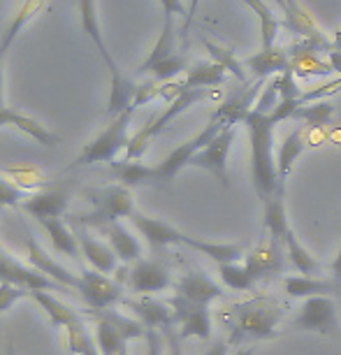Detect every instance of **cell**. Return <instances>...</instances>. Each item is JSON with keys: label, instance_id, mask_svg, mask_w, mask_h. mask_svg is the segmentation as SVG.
Segmentation results:
<instances>
[{"label": "cell", "instance_id": "6da1fadb", "mask_svg": "<svg viewBox=\"0 0 341 355\" xmlns=\"http://www.w3.org/2000/svg\"><path fill=\"white\" fill-rule=\"evenodd\" d=\"M283 306L270 297H251L246 302L230 304L223 309V320L230 325V348L244 346L246 341L270 339L277 334V327L283 320Z\"/></svg>", "mask_w": 341, "mask_h": 355}, {"label": "cell", "instance_id": "7a4b0ae2", "mask_svg": "<svg viewBox=\"0 0 341 355\" xmlns=\"http://www.w3.org/2000/svg\"><path fill=\"white\" fill-rule=\"evenodd\" d=\"M249 128V142H251V179L253 189L258 198L267 202L272 196L286 191V184H281L277 172V156H274V119L270 114L249 112L244 119Z\"/></svg>", "mask_w": 341, "mask_h": 355}, {"label": "cell", "instance_id": "3957f363", "mask_svg": "<svg viewBox=\"0 0 341 355\" xmlns=\"http://www.w3.org/2000/svg\"><path fill=\"white\" fill-rule=\"evenodd\" d=\"M137 105L128 107L125 112H121L119 116H114L110 125L100 132V135L89 142L82 149V153L75 158L72 167H82V165H96V163H114L116 153L121 149H128L130 144V137H128V130H130V121H132V114H135Z\"/></svg>", "mask_w": 341, "mask_h": 355}, {"label": "cell", "instance_id": "277c9868", "mask_svg": "<svg viewBox=\"0 0 341 355\" xmlns=\"http://www.w3.org/2000/svg\"><path fill=\"white\" fill-rule=\"evenodd\" d=\"M211 96H213V89H184L179 96H175L170 100V105H167L156 119H151V121L146 123L135 137H130V144H128V149H125V160H139L144 156V151H146V146H149L151 139L158 137L167 125L175 121L179 114H184L189 107H193L204 98H211Z\"/></svg>", "mask_w": 341, "mask_h": 355}, {"label": "cell", "instance_id": "5b68a950", "mask_svg": "<svg viewBox=\"0 0 341 355\" xmlns=\"http://www.w3.org/2000/svg\"><path fill=\"white\" fill-rule=\"evenodd\" d=\"M220 130H223V125H220L216 119H209V123H207L195 137L189 139V142H184V144H179L177 149L167 153V156L160 160L158 165H153V184L172 182V179H175L177 174L184 170V167L191 165L193 156H195L198 151H202Z\"/></svg>", "mask_w": 341, "mask_h": 355}, {"label": "cell", "instance_id": "8992f818", "mask_svg": "<svg viewBox=\"0 0 341 355\" xmlns=\"http://www.w3.org/2000/svg\"><path fill=\"white\" fill-rule=\"evenodd\" d=\"M135 200L128 186H107L96 198V209L84 216H77L82 225L105 227L110 223H119L121 218H130L135 214Z\"/></svg>", "mask_w": 341, "mask_h": 355}, {"label": "cell", "instance_id": "52a82bcc", "mask_svg": "<svg viewBox=\"0 0 341 355\" xmlns=\"http://www.w3.org/2000/svg\"><path fill=\"white\" fill-rule=\"evenodd\" d=\"M237 135V125L232 128H223L202 151L193 156L189 167H200V170L209 172L223 189H230V177H227V156H230L232 142Z\"/></svg>", "mask_w": 341, "mask_h": 355}, {"label": "cell", "instance_id": "ba28073f", "mask_svg": "<svg viewBox=\"0 0 341 355\" xmlns=\"http://www.w3.org/2000/svg\"><path fill=\"white\" fill-rule=\"evenodd\" d=\"M77 293L84 297V302L91 311L112 309L114 304L123 300V286L121 284H116L114 279L105 277V274H100V272H93V270L79 272Z\"/></svg>", "mask_w": 341, "mask_h": 355}, {"label": "cell", "instance_id": "9c48e42d", "mask_svg": "<svg viewBox=\"0 0 341 355\" xmlns=\"http://www.w3.org/2000/svg\"><path fill=\"white\" fill-rule=\"evenodd\" d=\"M295 330L304 332H318V334H337L339 330V318H337V306H334L332 297L320 295V297H309L304 300L302 309L290 323Z\"/></svg>", "mask_w": 341, "mask_h": 355}, {"label": "cell", "instance_id": "30bf717a", "mask_svg": "<svg viewBox=\"0 0 341 355\" xmlns=\"http://www.w3.org/2000/svg\"><path fill=\"white\" fill-rule=\"evenodd\" d=\"M172 306V313H175V325L179 327V337L189 339H209L211 337V316H209V306L204 304H195L189 302V300L175 297L167 302Z\"/></svg>", "mask_w": 341, "mask_h": 355}, {"label": "cell", "instance_id": "8fae6325", "mask_svg": "<svg viewBox=\"0 0 341 355\" xmlns=\"http://www.w3.org/2000/svg\"><path fill=\"white\" fill-rule=\"evenodd\" d=\"M283 253H286V244L279 242V239L272 237V234H267V237H263L256 244V249L246 256L244 265L258 284L260 279H270L274 274L283 272V267H286Z\"/></svg>", "mask_w": 341, "mask_h": 355}, {"label": "cell", "instance_id": "7c38bea8", "mask_svg": "<svg viewBox=\"0 0 341 355\" xmlns=\"http://www.w3.org/2000/svg\"><path fill=\"white\" fill-rule=\"evenodd\" d=\"M125 284H128L132 293L139 295L163 293L167 288H172V274L163 263H156V260H137L128 270V281Z\"/></svg>", "mask_w": 341, "mask_h": 355}, {"label": "cell", "instance_id": "4fadbf2b", "mask_svg": "<svg viewBox=\"0 0 341 355\" xmlns=\"http://www.w3.org/2000/svg\"><path fill=\"white\" fill-rule=\"evenodd\" d=\"M26 251H28V263L33 270L44 274L46 279L56 281V284L65 288V291H77L79 288V274H72L65 270L63 265H58L56 260L40 246L37 239H33L30 232H28V237H26Z\"/></svg>", "mask_w": 341, "mask_h": 355}, {"label": "cell", "instance_id": "5bb4252c", "mask_svg": "<svg viewBox=\"0 0 341 355\" xmlns=\"http://www.w3.org/2000/svg\"><path fill=\"white\" fill-rule=\"evenodd\" d=\"M130 220H132V225L137 227V232L142 234L151 246H156V249H163V246H170V244L186 246V242H189V234H184L182 230H177L175 225L165 223V220H160V218H151V216H146V214L135 211L130 216Z\"/></svg>", "mask_w": 341, "mask_h": 355}, {"label": "cell", "instance_id": "9a60e30c", "mask_svg": "<svg viewBox=\"0 0 341 355\" xmlns=\"http://www.w3.org/2000/svg\"><path fill=\"white\" fill-rule=\"evenodd\" d=\"M79 19H82V31L91 37V42L96 44V49L100 51V56H103L107 70H110L112 82L123 79L125 75L119 70L116 61L112 58V53H110V49H107V44H105L103 31H100V21H98V3H96V0H79Z\"/></svg>", "mask_w": 341, "mask_h": 355}, {"label": "cell", "instance_id": "2e32d148", "mask_svg": "<svg viewBox=\"0 0 341 355\" xmlns=\"http://www.w3.org/2000/svg\"><path fill=\"white\" fill-rule=\"evenodd\" d=\"M125 306L135 311L137 320L146 330L165 332V330H170V327H175L172 306L167 302H160V300L149 297V295H144V297H139V300H125Z\"/></svg>", "mask_w": 341, "mask_h": 355}, {"label": "cell", "instance_id": "e0dca14e", "mask_svg": "<svg viewBox=\"0 0 341 355\" xmlns=\"http://www.w3.org/2000/svg\"><path fill=\"white\" fill-rule=\"evenodd\" d=\"M175 291H177L175 295H179V297L189 300V302H195V304H204V306H209L213 300L223 297V288L213 279L207 277L204 272L184 274L175 284Z\"/></svg>", "mask_w": 341, "mask_h": 355}, {"label": "cell", "instance_id": "ac0fdd59", "mask_svg": "<svg viewBox=\"0 0 341 355\" xmlns=\"http://www.w3.org/2000/svg\"><path fill=\"white\" fill-rule=\"evenodd\" d=\"M265 82H258L249 86V89L239 91V93H232L230 98L225 100L223 105L216 107V112L211 114V119H216V121L223 125V128H232V125L242 123L246 116H249V112H253V100L260 93V86Z\"/></svg>", "mask_w": 341, "mask_h": 355}, {"label": "cell", "instance_id": "d6986e66", "mask_svg": "<svg viewBox=\"0 0 341 355\" xmlns=\"http://www.w3.org/2000/svg\"><path fill=\"white\" fill-rule=\"evenodd\" d=\"M19 209L24 214L40 218H61L63 211L68 209V191L65 189H51V191H40L33 196H26V200L19 205Z\"/></svg>", "mask_w": 341, "mask_h": 355}, {"label": "cell", "instance_id": "ffe728a7", "mask_svg": "<svg viewBox=\"0 0 341 355\" xmlns=\"http://www.w3.org/2000/svg\"><path fill=\"white\" fill-rule=\"evenodd\" d=\"M288 56H290V70L295 77H302V79L327 77L330 72H334L330 61H323V58L318 56L316 46H311L309 42H304V40L290 46Z\"/></svg>", "mask_w": 341, "mask_h": 355}, {"label": "cell", "instance_id": "44dd1931", "mask_svg": "<svg viewBox=\"0 0 341 355\" xmlns=\"http://www.w3.org/2000/svg\"><path fill=\"white\" fill-rule=\"evenodd\" d=\"M77 242H79V251H82V258L91 265L93 272H100V274H105V277H110V274L116 270L119 258H116V253L112 251V246H107L105 242H98V239L91 237L84 227L77 232Z\"/></svg>", "mask_w": 341, "mask_h": 355}, {"label": "cell", "instance_id": "7402d4cb", "mask_svg": "<svg viewBox=\"0 0 341 355\" xmlns=\"http://www.w3.org/2000/svg\"><path fill=\"white\" fill-rule=\"evenodd\" d=\"M244 65L253 72V77L258 82H265L267 77L281 75V72L290 70V56L288 49H281V46H270V49H260L244 61Z\"/></svg>", "mask_w": 341, "mask_h": 355}, {"label": "cell", "instance_id": "603a6c76", "mask_svg": "<svg viewBox=\"0 0 341 355\" xmlns=\"http://www.w3.org/2000/svg\"><path fill=\"white\" fill-rule=\"evenodd\" d=\"M8 125L24 132V135H28L42 146H53L58 142V137L46 130L44 125H40L33 116H26V114L12 110V107H0V128H8Z\"/></svg>", "mask_w": 341, "mask_h": 355}, {"label": "cell", "instance_id": "cb8c5ba5", "mask_svg": "<svg viewBox=\"0 0 341 355\" xmlns=\"http://www.w3.org/2000/svg\"><path fill=\"white\" fill-rule=\"evenodd\" d=\"M100 230L105 232L107 242H110L112 251L116 253L119 260H123V263H137V260H142V244L137 242V237L125 225L110 223L100 227Z\"/></svg>", "mask_w": 341, "mask_h": 355}, {"label": "cell", "instance_id": "d4e9b609", "mask_svg": "<svg viewBox=\"0 0 341 355\" xmlns=\"http://www.w3.org/2000/svg\"><path fill=\"white\" fill-rule=\"evenodd\" d=\"M42 225V230L46 232L49 242L53 246V251L63 253L68 258H82V251H79V242L77 234L65 225L63 218H40L37 220Z\"/></svg>", "mask_w": 341, "mask_h": 355}, {"label": "cell", "instance_id": "484cf974", "mask_svg": "<svg viewBox=\"0 0 341 355\" xmlns=\"http://www.w3.org/2000/svg\"><path fill=\"white\" fill-rule=\"evenodd\" d=\"M337 281H323V279H316V277H304V274H299V277H286L283 279V288L286 293H288V297H295V300H309V297H320V295H327L330 297V293L339 291Z\"/></svg>", "mask_w": 341, "mask_h": 355}, {"label": "cell", "instance_id": "4316f807", "mask_svg": "<svg viewBox=\"0 0 341 355\" xmlns=\"http://www.w3.org/2000/svg\"><path fill=\"white\" fill-rule=\"evenodd\" d=\"M28 297L30 300H35V302L42 306V311L49 316L51 320V325L53 327H58V330H65L68 325L75 323L77 318H82L77 313V309H72V306H68L65 302H61L58 297H53L51 293H46V291H30L28 293Z\"/></svg>", "mask_w": 341, "mask_h": 355}, {"label": "cell", "instance_id": "83f0119b", "mask_svg": "<svg viewBox=\"0 0 341 355\" xmlns=\"http://www.w3.org/2000/svg\"><path fill=\"white\" fill-rule=\"evenodd\" d=\"M227 70L213 61H200L186 70L184 89H216L225 82Z\"/></svg>", "mask_w": 341, "mask_h": 355}, {"label": "cell", "instance_id": "f1b7e54d", "mask_svg": "<svg viewBox=\"0 0 341 355\" xmlns=\"http://www.w3.org/2000/svg\"><path fill=\"white\" fill-rule=\"evenodd\" d=\"M186 246L202 256L211 258L216 265H230V263H239L244 258V246L242 244H213V242H204V239H195L189 237Z\"/></svg>", "mask_w": 341, "mask_h": 355}, {"label": "cell", "instance_id": "f546056e", "mask_svg": "<svg viewBox=\"0 0 341 355\" xmlns=\"http://www.w3.org/2000/svg\"><path fill=\"white\" fill-rule=\"evenodd\" d=\"M283 193L281 191L277 196H272L265 205V230L267 234L277 237L279 242L286 244V234L290 232V225H288V214H286V200H283Z\"/></svg>", "mask_w": 341, "mask_h": 355}, {"label": "cell", "instance_id": "4dcf8cb0", "mask_svg": "<svg viewBox=\"0 0 341 355\" xmlns=\"http://www.w3.org/2000/svg\"><path fill=\"white\" fill-rule=\"evenodd\" d=\"M302 151H304V135H302V130L295 128L286 135V139L281 142L279 151H277V172H279L281 184H286L288 174L292 172V165H295V160L302 156Z\"/></svg>", "mask_w": 341, "mask_h": 355}, {"label": "cell", "instance_id": "1f68e13d", "mask_svg": "<svg viewBox=\"0 0 341 355\" xmlns=\"http://www.w3.org/2000/svg\"><path fill=\"white\" fill-rule=\"evenodd\" d=\"M175 53H177L175 51V24H172V17H165L163 31H160L156 44H153V49L149 51V56H146V61L137 68V75H149L153 65L175 56Z\"/></svg>", "mask_w": 341, "mask_h": 355}, {"label": "cell", "instance_id": "d6a6232c", "mask_svg": "<svg viewBox=\"0 0 341 355\" xmlns=\"http://www.w3.org/2000/svg\"><path fill=\"white\" fill-rule=\"evenodd\" d=\"M244 3L256 12V17L260 21V44H263L260 49H270V46L277 44V35L283 21L274 15V10L270 5H265V0H244Z\"/></svg>", "mask_w": 341, "mask_h": 355}, {"label": "cell", "instance_id": "836d02e7", "mask_svg": "<svg viewBox=\"0 0 341 355\" xmlns=\"http://www.w3.org/2000/svg\"><path fill=\"white\" fill-rule=\"evenodd\" d=\"M286 256H288L290 265L295 267L299 274H304V277H311V274H316L320 270V263L304 249L302 242L297 239V234L292 232V227H290V232L286 234Z\"/></svg>", "mask_w": 341, "mask_h": 355}, {"label": "cell", "instance_id": "e575fe53", "mask_svg": "<svg viewBox=\"0 0 341 355\" xmlns=\"http://www.w3.org/2000/svg\"><path fill=\"white\" fill-rule=\"evenodd\" d=\"M93 318H96V344L100 355H119L123 348H128V341L121 337V332L110 320L103 316H93Z\"/></svg>", "mask_w": 341, "mask_h": 355}, {"label": "cell", "instance_id": "d590c367", "mask_svg": "<svg viewBox=\"0 0 341 355\" xmlns=\"http://www.w3.org/2000/svg\"><path fill=\"white\" fill-rule=\"evenodd\" d=\"M63 334H65V344H68L70 353H75V355H100L96 339L89 334V327H86L84 318H77L75 323L65 327Z\"/></svg>", "mask_w": 341, "mask_h": 355}, {"label": "cell", "instance_id": "8d00e7d4", "mask_svg": "<svg viewBox=\"0 0 341 355\" xmlns=\"http://www.w3.org/2000/svg\"><path fill=\"white\" fill-rule=\"evenodd\" d=\"M112 170L116 172V177L128 189L142 184H153V165L137 163V160H123V163H112Z\"/></svg>", "mask_w": 341, "mask_h": 355}, {"label": "cell", "instance_id": "74e56055", "mask_svg": "<svg viewBox=\"0 0 341 355\" xmlns=\"http://www.w3.org/2000/svg\"><path fill=\"white\" fill-rule=\"evenodd\" d=\"M218 277L223 281V286L232 288V291H253L256 288V279L251 277V272L242 263L218 265Z\"/></svg>", "mask_w": 341, "mask_h": 355}, {"label": "cell", "instance_id": "f35d334b", "mask_svg": "<svg viewBox=\"0 0 341 355\" xmlns=\"http://www.w3.org/2000/svg\"><path fill=\"white\" fill-rule=\"evenodd\" d=\"M332 112H334L332 105L327 103V100H320V103L297 107L295 114H292V119H297V121H306L311 128H320V125H325L332 119Z\"/></svg>", "mask_w": 341, "mask_h": 355}, {"label": "cell", "instance_id": "ab89813d", "mask_svg": "<svg viewBox=\"0 0 341 355\" xmlns=\"http://www.w3.org/2000/svg\"><path fill=\"white\" fill-rule=\"evenodd\" d=\"M204 46H207V51H209V56H211V61L213 63H218V65H223V68L227 72H232L239 82H244L246 84V72L242 68V63L235 58V53H232L230 49H225V46H218L216 42H209V40H204Z\"/></svg>", "mask_w": 341, "mask_h": 355}, {"label": "cell", "instance_id": "60d3db41", "mask_svg": "<svg viewBox=\"0 0 341 355\" xmlns=\"http://www.w3.org/2000/svg\"><path fill=\"white\" fill-rule=\"evenodd\" d=\"M184 70H189V58H186L184 53H175V56L153 65L149 75H153L156 82H170V79H175L177 75H182Z\"/></svg>", "mask_w": 341, "mask_h": 355}, {"label": "cell", "instance_id": "b9f144b4", "mask_svg": "<svg viewBox=\"0 0 341 355\" xmlns=\"http://www.w3.org/2000/svg\"><path fill=\"white\" fill-rule=\"evenodd\" d=\"M295 79L297 77L292 75V70L281 72V75H277V79H272L274 86H277L281 100H299V96H302V89L297 86Z\"/></svg>", "mask_w": 341, "mask_h": 355}, {"label": "cell", "instance_id": "7bdbcfd3", "mask_svg": "<svg viewBox=\"0 0 341 355\" xmlns=\"http://www.w3.org/2000/svg\"><path fill=\"white\" fill-rule=\"evenodd\" d=\"M28 293H30L28 288L3 281V284H0V313H5L10 306H15V302H19V300L28 297Z\"/></svg>", "mask_w": 341, "mask_h": 355}, {"label": "cell", "instance_id": "ee69618b", "mask_svg": "<svg viewBox=\"0 0 341 355\" xmlns=\"http://www.w3.org/2000/svg\"><path fill=\"white\" fill-rule=\"evenodd\" d=\"M24 200L26 196L21 189H17L15 184H10L8 179L0 177V207H15V209H19V205Z\"/></svg>", "mask_w": 341, "mask_h": 355}, {"label": "cell", "instance_id": "f6af8a7d", "mask_svg": "<svg viewBox=\"0 0 341 355\" xmlns=\"http://www.w3.org/2000/svg\"><path fill=\"white\" fill-rule=\"evenodd\" d=\"M281 103V96H279V91H277V86H274V82H270V86L260 93V98H258V103L253 105V110L260 112V114H272V110Z\"/></svg>", "mask_w": 341, "mask_h": 355}, {"label": "cell", "instance_id": "bcb514c9", "mask_svg": "<svg viewBox=\"0 0 341 355\" xmlns=\"http://www.w3.org/2000/svg\"><path fill=\"white\" fill-rule=\"evenodd\" d=\"M146 348H149V353L146 355H163V348H165V334L158 332V330H146Z\"/></svg>", "mask_w": 341, "mask_h": 355}, {"label": "cell", "instance_id": "7dc6e473", "mask_svg": "<svg viewBox=\"0 0 341 355\" xmlns=\"http://www.w3.org/2000/svg\"><path fill=\"white\" fill-rule=\"evenodd\" d=\"M160 8H163V15L165 17H186L189 19V10L184 8L182 0H160Z\"/></svg>", "mask_w": 341, "mask_h": 355}, {"label": "cell", "instance_id": "c3c4849f", "mask_svg": "<svg viewBox=\"0 0 341 355\" xmlns=\"http://www.w3.org/2000/svg\"><path fill=\"white\" fill-rule=\"evenodd\" d=\"M165 341H167V348H170V355H182V337H179V332L175 327H170V330H165Z\"/></svg>", "mask_w": 341, "mask_h": 355}, {"label": "cell", "instance_id": "681fc988", "mask_svg": "<svg viewBox=\"0 0 341 355\" xmlns=\"http://www.w3.org/2000/svg\"><path fill=\"white\" fill-rule=\"evenodd\" d=\"M227 351H230V344H227V341H216L204 355H227Z\"/></svg>", "mask_w": 341, "mask_h": 355}, {"label": "cell", "instance_id": "f907efd6", "mask_svg": "<svg viewBox=\"0 0 341 355\" xmlns=\"http://www.w3.org/2000/svg\"><path fill=\"white\" fill-rule=\"evenodd\" d=\"M327 61H330V65H332V70L334 72H339V77H341V51H330L327 53Z\"/></svg>", "mask_w": 341, "mask_h": 355}, {"label": "cell", "instance_id": "816d5d0a", "mask_svg": "<svg viewBox=\"0 0 341 355\" xmlns=\"http://www.w3.org/2000/svg\"><path fill=\"white\" fill-rule=\"evenodd\" d=\"M332 277L337 284H341V246L337 251V258H334V263H332Z\"/></svg>", "mask_w": 341, "mask_h": 355}, {"label": "cell", "instance_id": "f5cc1de1", "mask_svg": "<svg viewBox=\"0 0 341 355\" xmlns=\"http://www.w3.org/2000/svg\"><path fill=\"white\" fill-rule=\"evenodd\" d=\"M198 3H200V0H191V8H189V19H186V28H189L191 19H193V15H195V10H198Z\"/></svg>", "mask_w": 341, "mask_h": 355}, {"label": "cell", "instance_id": "db71d44e", "mask_svg": "<svg viewBox=\"0 0 341 355\" xmlns=\"http://www.w3.org/2000/svg\"><path fill=\"white\" fill-rule=\"evenodd\" d=\"M332 49L334 51H341V28L334 33V40H332Z\"/></svg>", "mask_w": 341, "mask_h": 355}, {"label": "cell", "instance_id": "11a10c76", "mask_svg": "<svg viewBox=\"0 0 341 355\" xmlns=\"http://www.w3.org/2000/svg\"><path fill=\"white\" fill-rule=\"evenodd\" d=\"M5 86H3V72H0V107H5V103H3V96H5Z\"/></svg>", "mask_w": 341, "mask_h": 355}, {"label": "cell", "instance_id": "9f6ffc18", "mask_svg": "<svg viewBox=\"0 0 341 355\" xmlns=\"http://www.w3.org/2000/svg\"><path fill=\"white\" fill-rule=\"evenodd\" d=\"M237 355H253V348H242V351H239Z\"/></svg>", "mask_w": 341, "mask_h": 355}, {"label": "cell", "instance_id": "6f0895ef", "mask_svg": "<svg viewBox=\"0 0 341 355\" xmlns=\"http://www.w3.org/2000/svg\"><path fill=\"white\" fill-rule=\"evenodd\" d=\"M274 3H277V5H279V10H281V12H283V10H286V0H274Z\"/></svg>", "mask_w": 341, "mask_h": 355}, {"label": "cell", "instance_id": "680465c9", "mask_svg": "<svg viewBox=\"0 0 341 355\" xmlns=\"http://www.w3.org/2000/svg\"><path fill=\"white\" fill-rule=\"evenodd\" d=\"M3 355H12V341H8V346H5V353Z\"/></svg>", "mask_w": 341, "mask_h": 355}, {"label": "cell", "instance_id": "91938a15", "mask_svg": "<svg viewBox=\"0 0 341 355\" xmlns=\"http://www.w3.org/2000/svg\"><path fill=\"white\" fill-rule=\"evenodd\" d=\"M3 58H5V56H3V53H0V72H3Z\"/></svg>", "mask_w": 341, "mask_h": 355}, {"label": "cell", "instance_id": "94428289", "mask_svg": "<svg viewBox=\"0 0 341 355\" xmlns=\"http://www.w3.org/2000/svg\"><path fill=\"white\" fill-rule=\"evenodd\" d=\"M119 355H128V348H123V351H121V353H119Z\"/></svg>", "mask_w": 341, "mask_h": 355}]
</instances>
